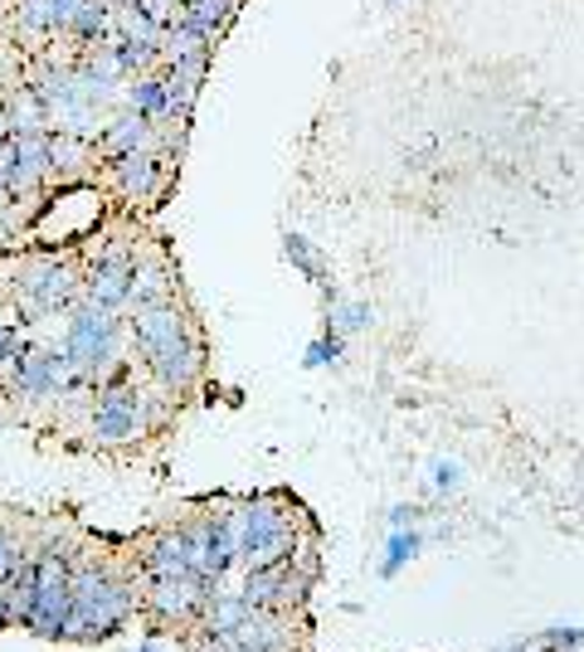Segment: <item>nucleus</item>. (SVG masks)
Listing matches in <instances>:
<instances>
[{
  "label": "nucleus",
  "instance_id": "1",
  "mask_svg": "<svg viewBox=\"0 0 584 652\" xmlns=\"http://www.w3.org/2000/svg\"><path fill=\"white\" fill-rule=\"evenodd\" d=\"M132 341H137L142 361L151 365L161 385H191L200 375V346H195L185 317L175 312V302L142 307L137 322H132Z\"/></svg>",
  "mask_w": 584,
  "mask_h": 652
},
{
  "label": "nucleus",
  "instance_id": "2",
  "mask_svg": "<svg viewBox=\"0 0 584 652\" xmlns=\"http://www.w3.org/2000/svg\"><path fill=\"white\" fill-rule=\"evenodd\" d=\"M73 618V575L54 551L35 560V614L29 628H39L45 638H64Z\"/></svg>",
  "mask_w": 584,
  "mask_h": 652
},
{
  "label": "nucleus",
  "instance_id": "3",
  "mask_svg": "<svg viewBox=\"0 0 584 652\" xmlns=\"http://www.w3.org/2000/svg\"><path fill=\"white\" fill-rule=\"evenodd\" d=\"M112 341H118V322H112V312L83 298L78 312H73V322H69V336H64V355L73 361L78 381L83 375H98V365L108 361Z\"/></svg>",
  "mask_w": 584,
  "mask_h": 652
},
{
  "label": "nucleus",
  "instance_id": "4",
  "mask_svg": "<svg viewBox=\"0 0 584 652\" xmlns=\"http://www.w3.org/2000/svg\"><path fill=\"white\" fill-rule=\"evenodd\" d=\"M127 614V594L112 589L98 570H78L73 575V618L69 633H112Z\"/></svg>",
  "mask_w": 584,
  "mask_h": 652
},
{
  "label": "nucleus",
  "instance_id": "5",
  "mask_svg": "<svg viewBox=\"0 0 584 652\" xmlns=\"http://www.w3.org/2000/svg\"><path fill=\"white\" fill-rule=\"evenodd\" d=\"M78 381L64 351H25L15 365V395L20 399H59Z\"/></svg>",
  "mask_w": 584,
  "mask_h": 652
},
{
  "label": "nucleus",
  "instance_id": "6",
  "mask_svg": "<svg viewBox=\"0 0 584 652\" xmlns=\"http://www.w3.org/2000/svg\"><path fill=\"white\" fill-rule=\"evenodd\" d=\"M69 298H73V278L54 258H35L25 268V278H20V307H25V317H49Z\"/></svg>",
  "mask_w": 584,
  "mask_h": 652
},
{
  "label": "nucleus",
  "instance_id": "7",
  "mask_svg": "<svg viewBox=\"0 0 584 652\" xmlns=\"http://www.w3.org/2000/svg\"><path fill=\"white\" fill-rule=\"evenodd\" d=\"M137 428H142V395L108 390L98 399V409H93V434H98L102 444H127V438H137Z\"/></svg>",
  "mask_w": 584,
  "mask_h": 652
},
{
  "label": "nucleus",
  "instance_id": "8",
  "mask_svg": "<svg viewBox=\"0 0 584 652\" xmlns=\"http://www.w3.org/2000/svg\"><path fill=\"white\" fill-rule=\"evenodd\" d=\"M132 273H137V263L127 254H108L88 278V302H98V307H108V312L132 302Z\"/></svg>",
  "mask_w": 584,
  "mask_h": 652
},
{
  "label": "nucleus",
  "instance_id": "9",
  "mask_svg": "<svg viewBox=\"0 0 584 652\" xmlns=\"http://www.w3.org/2000/svg\"><path fill=\"white\" fill-rule=\"evenodd\" d=\"M112 176H118V185H122V195H132V200H151L156 191L166 185V166L156 161L151 152H132V156H118L112 161Z\"/></svg>",
  "mask_w": 584,
  "mask_h": 652
},
{
  "label": "nucleus",
  "instance_id": "10",
  "mask_svg": "<svg viewBox=\"0 0 584 652\" xmlns=\"http://www.w3.org/2000/svg\"><path fill=\"white\" fill-rule=\"evenodd\" d=\"M127 108L132 112H142L146 122H166V118H185L181 108H175V98H171V83L161 79V73H142L137 83H132V93H127Z\"/></svg>",
  "mask_w": 584,
  "mask_h": 652
},
{
  "label": "nucleus",
  "instance_id": "11",
  "mask_svg": "<svg viewBox=\"0 0 584 652\" xmlns=\"http://www.w3.org/2000/svg\"><path fill=\"white\" fill-rule=\"evenodd\" d=\"M219 638H229L239 652H288L283 624H278V618H268L264 608H254V614H248L244 624L234 628V633H219Z\"/></svg>",
  "mask_w": 584,
  "mask_h": 652
},
{
  "label": "nucleus",
  "instance_id": "12",
  "mask_svg": "<svg viewBox=\"0 0 584 652\" xmlns=\"http://www.w3.org/2000/svg\"><path fill=\"white\" fill-rule=\"evenodd\" d=\"M234 5H239V0H181V10H185L181 25L195 29L200 39H210V45H215V39L229 29V20H234Z\"/></svg>",
  "mask_w": 584,
  "mask_h": 652
},
{
  "label": "nucleus",
  "instance_id": "13",
  "mask_svg": "<svg viewBox=\"0 0 584 652\" xmlns=\"http://www.w3.org/2000/svg\"><path fill=\"white\" fill-rule=\"evenodd\" d=\"M146 142H151V122L142 118V112H122L118 122L108 128V136H102V156L108 161H118V156H132V152H146Z\"/></svg>",
  "mask_w": 584,
  "mask_h": 652
},
{
  "label": "nucleus",
  "instance_id": "14",
  "mask_svg": "<svg viewBox=\"0 0 584 652\" xmlns=\"http://www.w3.org/2000/svg\"><path fill=\"white\" fill-rule=\"evenodd\" d=\"M10 25H15L20 39H49L59 35V5L54 0H20Z\"/></svg>",
  "mask_w": 584,
  "mask_h": 652
},
{
  "label": "nucleus",
  "instance_id": "15",
  "mask_svg": "<svg viewBox=\"0 0 584 652\" xmlns=\"http://www.w3.org/2000/svg\"><path fill=\"white\" fill-rule=\"evenodd\" d=\"M205 594L200 575H181V580H156V608L161 614H191Z\"/></svg>",
  "mask_w": 584,
  "mask_h": 652
},
{
  "label": "nucleus",
  "instance_id": "16",
  "mask_svg": "<svg viewBox=\"0 0 584 652\" xmlns=\"http://www.w3.org/2000/svg\"><path fill=\"white\" fill-rule=\"evenodd\" d=\"M132 302H142V307L171 302V268L166 263H137V273H132Z\"/></svg>",
  "mask_w": 584,
  "mask_h": 652
},
{
  "label": "nucleus",
  "instance_id": "17",
  "mask_svg": "<svg viewBox=\"0 0 584 652\" xmlns=\"http://www.w3.org/2000/svg\"><path fill=\"white\" fill-rule=\"evenodd\" d=\"M146 575H151V580H181V575H191L185 535H166V541L146 555Z\"/></svg>",
  "mask_w": 584,
  "mask_h": 652
},
{
  "label": "nucleus",
  "instance_id": "18",
  "mask_svg": "<svg viewBox=\"0 0 584 652\" xmlns=\"http://www.w3.org/2000/svg\"><path fill=\"white\" fill-rule=\"evenodd\" d=\"M283 584H288L283 565H264V570H248L244 604H248V608H268V604H273V594H283Z\"/></svg>",
  "mask_w": 584,
  "mask_h": 652
},
{
  "label": "nucleus",
  "instance_id": "19",
  "mask_svg": "<svg viewBox=\"0 0 584 652\" xmlns=\"http://www.w3.org/2000/svg\"><path fill=\"white\" fill-rule=\"evenodd\" d=\"M248 614H254V608H248L244 599H219V604L210 608V628H215V633H234Z\"/></svg>",
  "mask_w": 584,
  "mask_h": 652
},
{
  "label": "nucleus",
  "instance_id": "20",
  "mask_svg": "<svg viewBox=\"0 0 584 652\" xmlns=\"http://www.w3.org/2000/svg\"><path fill=\"white\" fill-rule=\"evenodd\" d=\"M137 10L146 20H151L156 29H175L185 20V10H181V0H137Z\"/></svg>",
  "mask_w": 584,
  "mask_h": 652
},
{
  "label": "nucleus",
  "instance_id": "21",
  "mask_svg": "<svg viewBox=\"0 0 584 652\" xmlns=\"http://www.w3.org/2000/svg\"><path fill=\"white\" fill-rule=\"evenodd\" d=\"M20 355H25V336H20V326L15 322H0V371L20 365Z\"/></svg>",
  "mask_w": 584,
  "mask_h": 652
},
{
  "label": "nucleus",
  "instance_id": "22",
  "mask_svg": "<svg viewBox=\"0 0 584 652\" xmlns=\"http://www.w3.org/2000/svg\"><path fill=\"white\" fill-rule=\"evenodd\" d=\"M15 570H20V541L0 531V580H15Z\"/></svg>",
  "mask_w": 584,
  "mask_h": 652
},
{
  "label": "nucleus",
  "instance_id": "23",
  "mask_svg": "<svg viewBox=\"0 0 584 652\" xmlns=\"http://www.w3.org/2000/svg\"><path fill=\"white\" fill-rule=\"evenodd\" d=\"M410 555H414V535H394V541H390V560H385V575H394L404 560H410Z\"/></svg>",
  "mask_w": 584,
  "mask_h": 652
},
{
  "label": "nucleus",
  "instance_id": "24",
  "mask_svg": "<svg viewBox=\"0 0 584 652\" xmlns=\"http://www.w3.org/2000/svg\"><path fill=\"white\" fill-rule=\"evenodd\" d=\"M337 355H341V346L327 336V341H317V346L307 351V365H327V361H337Z\"/></svg>",
  "mask_w": 584,
  "mask_h": 652
},
{
  "label": "nucleus",
  "instance_id": "25",
  "mask_svg": "<svg viewBox=\"0 0 584 652\" xmlns=\"http://www.w3.org/2000/svg\"><path fill=\"white\" fill-rule=\"evenodd\" d=\"M288 254L297 258V263H302V268H307V273H317V258H312V249L302 244V239H288Z\"/></svg>",
  "mask_w": 584,
  "mask_h": 652
},
{
  "label": "nucleus",
  "instance_id": "26",
  "mask_svg": "<svg viewBox=\"0 0 584 652\" xmlns=\"http://www.w3.org/2000/svg\"><path fill=\"white\" fill-rule=\"evenodd\" d=\"M361 322H370V312H365V307H346V312H341V331H356Z\"/></svg>",
  "mask_w": 584,
  "mask_h": 652
},
{
  "label": "nucleus",
  "instance_id": "27",
  "mask_svg": "<svg viewBox=\"0 0 584 652\" xmlns=\"http://www.w3.org/2000/svg\"><path fill=\"white\" fill-rule=\"evenodd\" d=\"M200 652H239V648L229 643V638H219V633H215V643H210V648H200Z\"/></svg>",
  "mask_w": 584,
  "mask_h": 652
},
{
  "label": "nucleus",
  "instance_id": "28",
  "mask_svg": "<svg viewBox=\"0 0 584 652\" xmlns=\"http://www.w3.org/2000/svg\"><path fill=\"white\" fill-rule=\"evenodd\" d=\"M146 652H151V648H146Z\"/></svg>",
  "mask_w": 584,
  "mask_h": 652
}]
</instances>
